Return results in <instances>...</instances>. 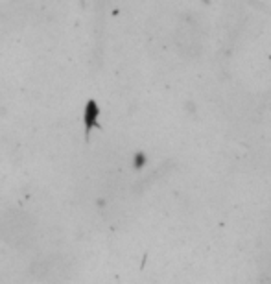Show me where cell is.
<instances>
[{"label":"cell","mask_w":271,"mask_h":284,"mask_svg":"<svg viewBox=\"0 0 271 284\" xmlns=\"http://www.w3.org/2000/svg\"><path fill=\"white\" fill-rule=\"evenodd\" d=\"M98 116H100V107L96 106V102H89L87 107H85V116H83L85 133H87V135H89L94 126H98Z\"/></svg>","instance_id":"6da1fadb"}]
</instances>
